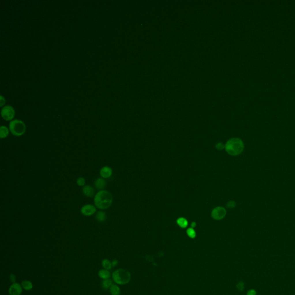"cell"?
<instances>
[{
    "mask_svg": "<svg viewBox=\"0 0 295 295\" xmlns=\"http://www.w3.org/2000/svg\"><path fill=\"white\" fill-rule=\"evenodd\" d=\"M113 197L111 193L107 190L98 191L94 197V204L96 207L101 210L108 209L111 206Z\"/></svg>",
    "mask_w": 295,
    "mask_h": 295,
    "instance_id": "6da1fadb",
    "label": "cell"
},
{
    "mask_svg": "<svg viewBox=\"0 0 295 295\" xmlns=\"http://www.w3.org/2000/svg\"><path fill=\"white\" fill-rule=\"evenodd\" d=\"M227 152L231 156L240 155L243 151L245 145L243 142L238 138H233L228 141L226 146Z\"/></svg>",
    "mask_w": 295,
    "mask_h": 295,
    "instance_id": "7a4b0ae2",
    "label": "cell"
},
{
    "mask_svg": "<svg viewBox=\"0 0 295 295\" xmlns=\"http://www.w3.org/2000/svg\"><path fill=\"white\" fill-rule=\"evenodd\" d=\"M113 281L118 285L127 284L131 279L130 273L125 269H119L116 270L112 275Z\"/></svg>",
    "mask_w": 295,
    "mask_h": 295,
    "instance_id": "3957f363",
    "label": "cell"
},
{
    "mask_svg": "<svg viewBox=\"0 0 295 295\" xmlns=\"http://www.w3.org/2000/svg\"><path fill=\"white\" fill-rule=\"evenodd\" d=\"M9 129L10 133L14 136L20 137L26 131V126L24 122L18 119H14L10 122Z\"/></svg>",
    "mask_w": 295,
    "mask_h": 295,
    "instance_id": "277c9868",
    "label": "cell"
},
{
    "mask_svg": "<svg viewBox=\"0 0 295 295\" xmlns=\"http://www.w3.org/2000/svg\"><path fill=\"white\" fill-rule=\"evenodd\" d=\"M1 114L3 119L9 121L14 118L15 115V111L11 106L7 105L2 108Z\"/></svg>",
    "mask_w": 295,
    "mask_h": 295,
    "instance_id": "5b68a950",
    "label": "cell"
},
{
    "mask_svg": "<svg viewBox=\"0 0 295 295\" xmlns=\"http://www.w3.org/2000/svg\"><path fill=\"white\" fill-rule=\"evenodd\" d=\"M227 213L226 210L223 207H217L212 212V217L216 220H220L224 218Z\"/></svg>",
    "mask_w": 295,
    "mask_h": 295,
    "instance_id": "8992f818",
    "label": "cell"
},
{
    "mask_svg": "<svg viewBox=\"0 0 295 295\" xmlns=\"http://www.w3.org/2000/svg\"><path fill=\"white\" fill-rule=\"evenodd\" d=\"M80 212L85 216H91L96 213V208L91 204H87L81 207Z\"/></svg>",
    "mask_w": 295,
    "mask_h": 295,
    "instance_id": "52a82bcc",
    "label": "cell"
},
{
    "mask_svg": "<svg viewBox=\"0 0 295 295\" xmlns=\"http://www.w3.org/2000/svg\"><path fill=\"white\" fill-rule=\"evenodd\" d=\"M22 291L21 285L18 283H13L9 288V295H20Z\"/></svg>",
    "mask_w": 295,
    "mask_h": 295,
    "instance_id": "ba28073f",
    "label": "cell"
},
{
    "mask_svg": "<svg viewBox=\"0 0 295 295\" xmlns=\"http://www.w3.org/2000/svg\"><path fill=\"white\" fill-rule=\"evenodd\" d=\"M112 174V170L111 167L108 166H104L100 170V175L104 179H107L111 176Z\"/></svg>",
    "mask_w": 295,
    "mask_h": 295,
    "instance_id": "9c48e42d",
    "label": "cell"
},
{
    "mask_svg": "<svg viewBox=\"0 0 295 295\" xmlns=\"http://www.w3.org/2000/svg\"><path fill=\"white\" fill-rule=\"evenodd\" d=\"M82 193L88 197H92L94 196L95 190L90 185H87L84 186L82 189Z\"/></svg>",
    "mask_w": 295,
    "mask_h": 295,
    "instance_id": "30bf717a",
    "label": "cell"
},
{
    "mask_svg": "<svg viewBox=\"0 0 295 295\" xmlns=\"http://www.w3.org/2000/svg\"><path fill=\"white\" fill-rule=\"evenodd\" d=\"M106 185V182L103 178H99L95 181V186L98 190H102Z\"/></svg>",
    "mask_w": 295,
    "mask_h": 295,
    "instance_id": "8fae6325",
    "label": "cell"
},
{
    "mask_svg": "<svg viewBox=\"0 0 295 295\" xmlns=\"http://www.w3.org/2000/svg\"><path fill=\"white\" fill-rule=\"evenodd\" d=\"M98 276L100 279H102L103 280H106V279H110V277L111 276V274L108 270L104 269L100 270L99 271Z\"/></svg>",
    "mask_w": 295,
    "mask_h": 295,
    "instance_id": "7c38bea8",
    "label": "cell"
},
{
    "mask_svg": "<svg viewBox=\"0 0 295 295\" xmlns=\"http://www.w3.org/2000/svg\"><path fill=\"white\" fill-rule=\"evenodd\" d=\"M9 129L5 126H1L0 127V138L1 139L6 138L9 133Z\"/></svg>",
    "mask_w": 295,
    "mask_h": 295,
    "instance_id": "4fadbf2b",
    "label": "cell"
},
{
    "mask_svg": "<svg viewBox=\"0 0 295 295\" xmlns=\"http://www.w3.org/2000/svg\"><path fill=\"white\" fill-rule=\"evenodd\" d=\"M96 219L99 222H100V223L104 222L107 219V216H106V213L103 211H99L96 215Z\"/></svg>",
    "mask_w": 295,
    "mask_h": 295,
    "instance_id": "5bb4252c",
    "label": "cell"
},
{
    "mask_svg": "<svg viewBox=\"0 0 295 295\" xmlns=\"http://www.w3.org/2000/svg\"><path fill=\"white\" fill-rule=\"evenodd\" d=\"M21 286L22 289L25 291H30L33 288L32 283L28 280H24L21 283Z\"/></svg>",
    "mask_w": 295,
    "mask_h": 295,
    "instance_id": "9a60e30c",
    "label": "cell"
},
{
    "mask_svg": "<svg viewBox=\"0 0 295 295\" xmlns=\"http://www.w3.org/2000/svg\"><path fill=\"white\" fill-rule=\"evenodd\" d=\"M110 292L111 295H120L121 290L118 285L112 284L110 288Z\"/></svg>",
    "mask_w": 295,
    "mask_h": 295,
    "instance_id": "2e32d148",
    "label": "cell"
},
{
    "mask_svg": "<svg viewBox=\"0 0 295 295\" xmlns=\"http://www.w3.org/2000/svg\"><path fill=\"white\" fill-rule=\"evenodd\" d=\"M112 285V282L110 279L104 280L102 283V286L103 288L105 290H107L110 289Z\"/></svg>",
    "mask_w": 295,
    "mask_h": 295,
    "instance_id": "e0dca14e",
    "label": "cell"
},
{
    "mask_svg": "<svg viewBox=\"0 0 295 295\" xmlns=\"http://www.w3.org/2000/svg\"><path fill=\"white\" fill-rule=\"evenodd\" d=\"M102 265L104 269L109 270L112 268V264L110 260L107 259H104L102 262Z\"/></svg>",
    "mask_w": 295,
    "mask_h": 295,
    "instance_id": "ac0fdd59",
    "label": "cell"
},
{
    "mask_svg": "<svg viewBox=\"0 0 295 295\" xmlns=\"http://www.w3.org/2000/svg\"><path fill=\"white\" fill-rule=\"evenodd\" d=\"M178 224L182 228H186L188 225V221L185 218H179L177 220Z\"/></svg>",
    "mask_w": 295,
    "mask_h": 295,
    "instance_id": "d6986e66",
    "label": "cell"
},
{
    "mask_svg": "<svg viewBox=\"0 0 295 295\" xmlns=\"http://www.w3.org/2000/svg\"><path fill=\"white\" fill-rule=\"evenodd\" d=\"M187 234L188 236H189L190 238H194L196 237V232H195V231H194L193 228H189V229L187 230Z\"/></svg>",
    "mask_w": 295,
    "mask_h": 295,
    "instance_id": "ffe728a7",
    "label": "cell"
},
{
    "mask_svg": "<svg viewBox=\"0 0 295 295\" xmlns=\"http://www.w3.org/2000/svg\"><path fill=\"white\" fill-rule=\"evenodd\" d=\"M85 183V179L82 177H80L77 179V184L79 186H84Z\"/></svg>",
    "mask_w": 295,
    "mask_h": 295,
    "instance_id": "44dd1931",
    "label": "cell"
},
{
    "mask_svg": "<svg viewBox=\"0 0 295 295\" xmlns=\"http://www.w3.org/2000/svg\"><path fill=\"white\" fill-rule=\"evenodd\" d=\"M236 288L237 289L240 291H243L245 289V284L242 281H240L239 283H238V284H237L236 285Z\"/></svg>",
    "mask_w": 295,
    "mask_h": 295,
    "instance_id": "7402d4cb",
    "label": "cell"
},
{
    "mask_svg": "<svg viewBox=\"0 0 295 295\" xmlns=\"http://www.w3.org/2000/svg\"><path fill=\"white\" fill-rule=\"evenodd\" d=\"M216 148L218 150H223L224 148H225V146L223 144V143H217L216 145Z\"/></svg>",
    "mask_w": 295,
    "mask_h": 295,
    "instance_id": "603a6c76",
    "label": "cell"
},
{
    "mask_svg": "<svg viewBox=\"0 0 295 295\" xmlns=\"http://www.w3.org/2000/svg\"><path fill=\"white\" fill-rule=\"evenodd\" d=\"M235 205H236V203H235V202H234V201H230V202L227 204V206L228 208H234V207L235 206Z\"/></svg>",
    "mask_w": 295,
    "mask_h": 295,
    "instance_id": "cb8c5ba5",
    "label": "cell"
},
{
    "mask_svg": "<svg viewBox=\"0 0 295 295\" xmlns=\"http://www.w3.org/2000/svg\"><path fill=\"white\" fill-rule=\"evenodd\" d=\"M10 280L12 283H15L16 280V276L14 274H10Z\"/></svg>",
    "mask_w": 295,
    "mask_h": 295,
    "instance_id": "d4e9b609",
    "label": "cell"
},
{
    "mask_svg": "<svg viewBox=\"0 0 295 295\" xmlns=\"http://www.w3.org/2000/svg\"><path fill=\"white\" fill-rule=\"evenodd\" d=\"M257 292L254 290H251L247 292V295H256Z\"/></svg>",
    "mask_w": 295,
    "mask_h": 295,
    "instance_id": "484cf974",
    "label": "cell"
},
{
    "mask_svg": "<svg viewBox=\"0 0 295 295\" xmlns=\"http://www.w3.org/2000/svg\"><path fill=\"white\" fill-rule=\"evenodd\" d=\"M0 97H1V102H1V106H3V105L5 104V98L2 95H1Z\"/></svg>",
    "mask_w": 295,
    "mask_h": 295,
    "instance_id": "4316f807",
    "label": "cell"
},
{
    "mask_svg": "<svg viewBox=\"0 0 295 295\" xmlns=\"http://www.w3.org/2000/svg\"><path fill=\"white\" fill-rule=\"evenodd\" d=\"M118 261L117 260H114L112 262H111V264H112V267H115V266H117V265H118Z\"/></svg>",
    "mask_w": 295,
    "mask_h": 295,
    "instance_id": "83f0119b",
    "label": "cell"
},
{
    "mask_svg": "<svg viewBox=\"0 0 295 295\" xmlns=\"http://www.w3.org/2000/svg\"><path fill=\"white\" fill-rule=\"evenodd\" d=\"M196 226V224L194 222H193V223L191 224V227H192L193 228H194V227H195Z\"/></svg>",
    "mask_w": 295,
    "mask_h": 295,
    "instance_id": "f1b7e54d",
    "label": "cell"
}]
</instances>
